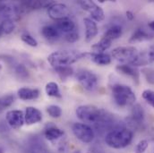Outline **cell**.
<instances>
[{
	"label": "cell",
	"instance_id": "obj_7",
	"mask_svg": "<svg viewBox=\"0 0 154 153\" xmlns=\"http://www.w3.org/2000/svg\"><path fill=\"white\" fill-rule=\"evenodd\" d=\"M76 79L79 83L87 90H93L98 85L97 75L89 70H80L76 74Z\"/></svg>",
	"mask_w": 154,
	"mask_h": 153
},
{
	"label": "cell",
	"instance_id": "obj_18",
	"mask_svg": "<svg viewBox=\"0 0 154 153\" xmlns=\"http://www.w3.org/2000/svg\"><path fill=\"white\" fill-rule=\"evenodd\" d=\"M64 135V131L56 127V126H48L45 131V137L48 141H55L59 139Z\"/></svg>",
	"mask_w": 154,
	"mask_h": 153
},
{
	"label": "cell",
	"instance_id": "obj_4",
	"mask_svg": "<svg viewBox=\"0 0 154 153\" xmlns=\"http://www.w3.org/2000/svg\"><path fill=\"white\" fill-rule=\"evenodd\" d=\"M111 90L116 104L121 108L132 106L136 100L135 94L129 86L117 83L111 87Z\"/></svg>",
	"mask_w": 154,
	"mask_h": 153
},
{
	"label": "cell",
	"instance_id": "obj_17",
	"mask_svg": "<svg viewBox=\"0 0 154 153\" xmlns=\"http://www.w3.org/2000/svg\"><path fill=\"white\" fill-rule=\"evenodd\" d=\"M122 33H123V29L121 26L113 25L109 29H108V31L104 33L103 38H108L110 41H113L115 39L120 38L122 36Z\"/></svg>",
	"mask_w": 154,
	"mask_h": 153
},
{
	"label": "cell",
	"instance_id": "obj_38",
	"mask_svg": "<svg viewBox=\"0 0 154 153\" xmlns=\"http://www.w3.org/2000/svg\"><path fill=\"white\" fill-rule=\"evenodd\" d=\"M4 33H3V32H2V29H1V27H0V38L2 37V35H3Z\"/></svg>",
	"mask_w": 154,
	"mask_h": 153
},
{
	"label": "cell",
	"instance_id": "obj_12",
	"mask_svg": "<svg viewBox=\"0 0 154 153\" xmlns=\"http://www.w3.org/2000/svg\"><path fill=\"white\" fill-rule=\"evenodd\" d=\"M42 120V114L38 109L34 107H28L24 113V122L28 125L38 124Z\"/></svg>",
	"mask_w": 154,
	"mask_h": 153
},
{
	"label": "cell",
	"instance_id": "obj_24",
	"mask_svg": "<svg viewBox=\"0 0 154 153\" xmlns=\"http://www.w3.org/2000/svg\"><path fill=\"white\" fill-rule=\"evenodd\" d=\"M148 64H151L149 57H148V53L144 52V53H138L134 60L130 65L135 67V66H147Z\"/></svg>",
	"mask_w": 154,
	"mask_h": 153
},
{
	"label": "cell",
	"instance_id": "obj_30",
	"mask_svg": "<svg viewBox=\"0 0 154 153\" xmlns=\"http://www.w3.org/2000/svg\"><path fill=\"white\" fill-rule=\"evenodd\" d=\"M143 99L154 109V90H145L143 92Z\"/></svg>",
	"mask_w": 154,
	"mask_h": 153
},
{
	"label": "cell",
	"instance_id": "obj_15",
	"mask_svg": "<svg viewBox=\"0 0 154 153\" xmlns=\"http://www.w3.org/2000/svg\"><path fill=\"white\" fill-rule=\"evenodd\" d=\"M18 97L23 100H33L39 97V90L38 89H31L27 87L21 88L17 90Z\"/></svg>",
	"mask_w": 154,
	"mask_h": 153
},
{
	"label": "cell",
	"instance_id": "obj_1",
	"mask_svg": "<svg viewBox=\"0 0 154 153\" xmlns=\"http://www.w3.org/2000/svg\"><path fill=\"white\" fill-rule=\"evenodd\" d=\"M133 132L125 127H118L111 130L105 137L106 144L113 149H124L133 141Z\"/></svg>",
	"mask_w": 154,
	"mask_h": 153
},
{
	"label": "cell",
	"instance_id": "obj_3",
	"mask_svg": "<svg viewBox=\"0 0 154 153\" xmlns=\"http://www.w3.org/2000/svg\"><path fill=\"white\" fill-rule=\"evenodd\" d=\"M86 55L87 54L79 51L60 50L50 54L48 57V61L54 68L60 66H69Z\"/></svg>",
	"mask_w": 154,
	"mask_h": 153
},
{
	"label": "cell",
	"instance_id": "obj_22",
	"mask_svg": "<svg viewBox=\"0 0 154 153\" xmlns=\"http://www.w3.org/2000/svg\"><path fill=\"white\" fill-rule=\"evenodd\" d=\"M45 90H46L47 95L49 97H54V98H58V99H60L62 97L57 83H56L54 81H50V82L47 83Z\"/></svg>",
	"mask_w": 154,
	"mask_h": 153
},
{
	"label": "cell",
	"instance_id": "obj_10",
	"mask_svg": "<svg viewBox=\"0 0 154 153\" xmlns=\"http://www.w3.org/2000/svg\"><path fill=\"white\" fill-rule=\"evenodd\" d=\"M5 119L13 129H20L24 122V114L21 110H10L6 113Z\"/></svg>",
	"mask_w": 154,
	"mask_h": 153
},
{
	"label": "cell",
	"instance_id": "obj_13",
	"mask_svg": "<svg viewBox=\"0 0 154 153\" xmlns=\"http://www.w3.org/2000/svg\"><path fill=\"white\" fill-rule=\"evenodd\" d=\"M83 23L85 26V39L87 42L91 41V39H93L98 34V26L91 18H84Z\"/></svg>",
	"mask_w": 154,
	"mask_h": 153
},
{
	"label": "cell",
	"instance_id": "obj_16",
	"mask_svg": "<svg viewBox=\"0 0 154 153\" xmlns=\"http://www.w3.org/2000/svg\"><path fill=\"white\" fill-rule=\"evenodd\" d=\"M92 62L99 66H108L111 63V57L106 53H90L87 54Z\"/></svg>",
	"mask_w": 154,
	"mask_h": 153
},
{
	"label": "cell",
	"instance_id": "obj_9",
	"mask_svg": "<svg viewBox=\"0 0 154 153\" xmlns=\"http://www.w3.org/2000/svg\"><path fill=\"white\" fill-rule=\"evenodd\" d=\"M79 4L82 6V8L83 10L87 11L91 14V18L93 20H95L96 22H102L104 20V18H105L104 11L102 10V8L100 6H99L93 1L84 0V1H80Z\"/></svg>",
	"mask_w": 154,
	"mask_h": 153
},
{
	"label": "cell",
	"instance_id": "obj_31",
	"mask_svg": "<svg viewBox=\"0 0 154 153\" xmlns=\"http://www.w3.org/2000/svg\"><path fill=\"white\" fill-rule=\"evenodd\" d=\"M14 71H15L16 75L19 77V78H21V79L27 78L28 75H29L28 71H27L26 67L23 65H18V64H16V66H14Z\"/></svg>",
	"mask_w": 154,
	"mask_h": 153
},
{
	"label": "cell",
	"instance_id": "obj_11",
	"mask_svg": "<svg viewBox=\"0 0 154 153\" xmlns=\"http://www.w3.org/2000/svg\"><path fill=\"white\" fill-rule=\"evenodd\" d=\"M116 70L125 75V76L131 77L133 79V81L138 84L139 83V80H140V73L138 71V69L131 65H125V64H123V65H118L116 66Z\"/></svg>",
	"mask_w": 154,
	"mask_h": 153
},
{
	"label": "cell",
	"instance_id": "obj_20",
	"mask_svg": "<svg viewBox=\"0 0 154 153\" xmlns=\"http://www.w3.org/2000/svg\"><path fill=\"white\" fill-rule=\"evenodd\" d=\"M144 120V111L140 104L134 105L132 109V121L135 124H142Z\"/></svg>",
	"mask_w": 154,
	"mask_h": 153
},
{
	"label": "cell",
	"instance_id": "obj_28",
	"mask_svg": "<svg viewBox=\"0 0 154 153\" xmlns=\"http://www.w3.org/2000/svg\"><path fill=\"white\" fill-rule=\"evenodd\" d=\"M47 112L53 118H58L62 115V109L59 106L50 105L47 108Z\"/></svg>",
	"mask_w": 154,
	"mask_h": 153
},
{
	"label": "cell",
	"instance_id": "obj_29",
	"mask_svg": "<svg viewBox=\"0 0 154 153\" xmlns=\"http://www.w3.org/2000/svg\"><path fill=\"white\" fill-rule=\"evenodd\" d=\"M142 74L146 79L147 82L150 84H154V69L151 67H144L142 69Z\"/></svg>",
	"mask_w": 154,
	"mask_h": 153
},
{
	"label": "cell",
	"instance_id": "obj_8",
	"mask_svg": "<svg viewBox=\"0 0 154 153\" xmlns=\"http://www.w3.org/2000/svg\"><path fill=\"white\" fill-rule=\"evenodd\" d=\"M48 14L51 19L56 21H62L67 19L70 16V10L66 5L61 3H56V4H52L48 7Z\"/></svg>",
	"mask_w": 154,
	"mask_h": 153
},
{
	"label": "cell",
	"instance_id": "obj_35",
	"mask_svg": "<svg viewBox=\"0 0 154 153\" xmlns=\"http://www.w3.org/2000/svg\"><path fill=\"white\" fill-rule=\"evenodd\" d=\"M148 53V57L150 59V63H154V46H152L149 49Z\"/></svg>",
	"mask_w": 154,
	"mask_h": 153
},
{
	"label": "cell",
	"instance_id": "obj_23",
	"mask_svg": "<svg viewBox=\"0 0 154 153\" xmlns=\"http://www.w3.org/2000/svg\"><path fill=\"white\" fill-rule=\"evenodd\" d=\"M112 41L105 38H102L99 42L95 43L91 46V49L95 51V53H103V51L109 49L111 46Z\"/></svg>",
	"mask_w": 154,
	"mask_h": 153
},
{
	"label": "cell",
	"instance_id": "obj_32",
	"mask_svg": "<svg viewBox=\"0 0 154 153\" xmlns=\"http://www.w3.org/2000/svg\"><path fill=\"white\" fill-rule=\"evenodd\" d=\"M21 38L24 43H26L27 45H29L31 47H37L38 46L37 40L33 38L32 35H30L28 33H23L22 36H21Z\"/></svg>",
	"mask_w": 154,
	"mask_h": 153
},
{
	"label": "cell",
	"instance_id": "obj_26",
	"mask_svg": "<svg viewBox=\"0 0 154 153\" xmlns=\"http://www.w3.org/2000/svg\"><path fill=\"white\" fill-rule=\"evenodd\" d=\"M15 100V97L13 94H8L0 97V109L10 107Z\"/></svg>",
	"mask_w": 154,
	"mask_h": 153
},
{
	"label": "cell",
	"instance_id": "obj_33",
	"mask_svg": "<svg viewBox=\"0 0 154 153\" xmlns=\"http://www.w3.org/2000/svg\"><path fill=\"white\" fill-rule=\"evenodd\" d=\"M149 147V142L147 140H142L138 142L135 148V153H144Z\"/></svg>",
	"mask_w": 154,
	"mask_h": 153
},
{
	"label": "cell",
	"instance_id": "obj_25",
	"mask_svg": "<svg viewBox=\"0 0 154 153\" xmlns=\"http://www.w3.org/2000/svg\"><path fill=\"white\" fill-rule=\"evenodd\" d=\"M0 27L4 34H10L15 29V23L14 20H4L0 23Z\"/></svg>",
	"mask_w": 154,
	"mask_h": 153
},
{
	"label": "cell",
	"instance_id": "obj_2",
	"mask_svg": "<svg viewBox=\"0 0 154 153\" xmlns=\"http://www.w3.org/2000/svg\"><path fill=\"white\" fill-rule=\"evenodd\" d=\"M77 117L83 123L88 124H105L109 121L105 111L93 105H82L76 109Z\"/></svg>",
	"mask_w": 154,
	"mask_h": 153
},
{
	"label": "cell",
	"instance_id": "obj_14",
	"mask_svg": "<svg viewBox=\"0 0 154 153\" xmlns=\"http://www.w3.org/2000/svg\"><path fill=\"white\" fill-rule=\"evenodd\" d=\"M41 34L49 42L57 41L61 36V32L56 27V25H46V26H44L41 29Z\"/></svg>",
	"mask_w": 154,
	"mask_h": 153
},
{
	"label": "cell",
	"instance_id": "obj_27",
	"mask_svg": "<svg viewBox=\"0 0 154 153\" xmlns=\"http://www.w3.org/2000/svg\"><path fill=\"white\" fill-rule=\"evenodd\" d=\"M54 69L57 73V75L60 76V78L63 80L71 76L74 73L73 68H71L70 66H60V67H56Z\"/></svg>",
	"mask_w": 154,
	"mask_h": 153
},
{
	"label": "cell",
	"instance_id": "obj_36",
	"mask_svg": "<svg viewBox=\"0 0 154 153\" xmlns=\"http://www.w3.org/2000/svg\"><path fill=\"white\" fill-rule=\"evenodd\" d=\"M126 17L129 19V20H134V13L133 12H131V11H126Z\"/></svg>",
	"mask_w": 154,
	"mask_h": 153
},
{
	"label": "cell",
	"instance_id": "obj_37",
	"mask_svg": "<svg viewBox=\"0 0 154 153\" xmlns=\"http://www.w3.org/2000/svg\"><path fill=\"white\" fill-rule=\"evenodd\" d=\"M149 28H150L151 30L154 31V21L151 22V23H149Z\"/></svg>",
	"mask_w": 154,
	"mask_h": 153
},
{
	"label": "cell",
	"instance_id": "obj_5",
	"mask_svg": "<svg viewBox=\"0 0 154 153\" xmlns=\"http://www.w3.org/2000/svg\"><path fill=\"white\" fill-rule=\"evenodd\" d=\"M111 55L116 61L120 63H127L130 65L138 55V50L133 46L118 47L112 50Z\"/></svg>",
	"mask_w": 154,
	"mask_h": 153
},
{
	"label": "cell",
	"instance_id": "obj_19",
	"mask_svg": "<svg viewBox=\"0 0 154 153\" xmlns=\"http://www.w3.org/2000/svg\"><path fill=\"white\" fill-rule=\"evenodd\" d=\"M56 27L60 31V32H65V33H69L75 30V23L67 19L58 21L56 24Z\"/></svg>",
	"mask_w": 154,
	"mask_h": 153
},
{
	"label": "cell",
	"instance_id": "obj_6",
	"mask_svg": "<svg viewBox=\"0 0 154 153\" xmlns=\"http://www.w3.org/2000/svg\"><path fill=\"white\" fill-rule=\"evenodd\" d=\"M73 133L78 140L82 142L90 143L94 140L95 133L91 126L83 123H75L72 127Z\"/></svg>",
	"mask_w": 154,
	"mask_h": 153
},
{
	"label": "cell",
	"instance_id": "obj_39",
	"mask_svg": "<svg viewBox=\"0 0 154 153\" xmlns=\"http://www.w3.org/2000/svg\"><path fill=\"white\" fill-rule=\"evenodd\" d=\"M0 153H4V151H3V150H2L1 148H0Z\"/></svg>",
	"mask_w": 154,
	"mask_h": 153
},
{
	"label": "cell",
	"instance_id": "obj_34",
	"mask_svg": "<svg viewBox=\"0 0 154 153\" xmlns=\"http://www.w3.org/2000/svg\"><path fill=\"white\" fill-rule=\"evenodd\" d=\"M65 38L66 39V41H68L70 43H74V42H75V41H77L79 39V34H78V32H77L75 30V31H73V32H71L69 33H66Z\"/></svg>",
	"mask_w": 154,
	"mask_h": 153
},
{
	"label": "cell",
	"instance_id": "obj_40",
	"mask_svg": "<svg viewBox=\"0 0 154 153\" xmlns=\"http://www.w3.org/2000/svg\"><path fill=\"white\" fill-rule=\"evenodd\" d=\"M2 69V66H1V65H0V70Z\"/></svg>",
	"mask_w": 154,
	"mask_h": 153
},
{
	"label": "cell",
	"instance_id": "obj_21",
	"mask_svg": "<svg viewBox=\"0 0 154 153\" xmlns=\"http://www.w3.org/2000/svg\"><path fill=\"white\" fill-rule=\"evenodd\" d=\"M152 38V35L146 32L143 29H137L131 36L129 42H136V41H144Z\"/></svg>",
	"mask_w": 154,
	"mask_h": 153
}]
</instances>
